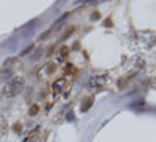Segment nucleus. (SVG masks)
<instances>
[{"instance_id": "nucleus-4", "label": "nucleus", "mask_w": 156, "mask_h": 142, "mask_svg": "<svg viewBox=\"0 0 156 142\" xmlns=\"http://www.w3.org/2000/svg\"><path fill=\"white\" fill-rule=\"evenodd\" d=\"M69 86H67V78H59L53 83V86H51V92H53L55 95H59L62 94L64 91H66Z\"/></svg>"}, {"instance_id": "nucleus-2", "label": "nucleus", "mask_w": 156, "mask_h": 142, "mask_svg": "<svg viewBox=\"0 0 156 142\" xmlns=\"http://www.w3.org/2000/svg\"><path fill=\"white\" fill-rule=\"evenodd\" d=\"M23 87H25V78L23 76H14V78H11L5 87H3V95L6 98H12V97H16L19 95L22 91H23Z\"/></svg>"}, {"instance_id": "nucleus-8", "label": "nucleus", "mask_w": 156, "mask_h": 142, "mask_svg": "<svg viewBox=\"0 0 156 142\" xmlns=\"http://www.w3.org/2000/svg\"><path fill=\"white\" fill-rule=\"evenodd\" d=\"M37 109H39L37 105H33V106L30 108V112H28V114H30V115H36V114H37Z\"/></svg>"}, {"instance_id": "nucleus-3", "label": "nucleus", "mask_w": 156, "mask_h": 142, "mask_svg": "<svg viewBox=\"0 0 156 142\" xmlns=\"http://www.w3.org/2000/svg\"><path fill=\"white\" fill-rule=\"evenodd\" d=\"M108 83H109V75H108V73H98V75H94L92 78H90L89 86H94V87L103 89Z\"/></svg>"}, {"instance_id": "nucleus-1", "label": "nucleus", "mask_w": 156, "mask_h": 142, "mask_svg": "<svg viewBox=\"0 0 156 142\" xmlns=\"http://www.w3.org/2000/svg\"><path fill=\"white\" fill-rule=\"evenodd\" d=\"M129 44L136 48H150L156 44V34L151 31H136L129 36Z\"/></svg>"}, {"instance_id": "nucleus-6", "label": "nucleus", "mask_w": 156, "mask_h": 142, "mask_svg": "<svg viewBox=\"0 0 156 142\" xmlns=\"http://www.w3.org/2000/svg\"><path fill=\"white\" fill-rule=\"evenodd\" d=\"M6 130H8V126H6V122H5V119H2V117H0V137H2V136H5Z\"/></svg>"}, {"instance_id": "nucleus-7", "label": "nucleus", "mask_w": 156, "mask_h": 142, "mask_svg": "<svg viewBox=\"0 0 156 142\" xmlns=\"http://www.w3.org/2000/svg\"><path fill=\"white\" fill-rule=\"evenodd\" d=\"M45 139H47V133H39L34 139H31L30 142H45Z\"/></svg>"}, {"instance_id": "nucleus-5", "label": "nucleus", "mask_w": 156, "mask_h": 142, "mask_svg": "<svg viewBox=\"0 0 156 142\" xmlns=\"http://www.w3.org/2000/svg\"><path fill=\"white\" fill-rule=\"evenodd\" d=\"M92 103H94V98H92V97H87V98L83 101V105H81V112H86L90 106H92Z\"/></svg>"}]
</instances>
